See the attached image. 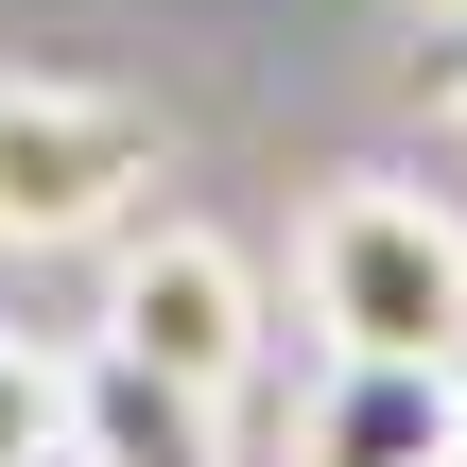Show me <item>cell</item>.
Segmentation results:
<instances>
[{"mask_svg":"<svg viewBox=\"0 0 467 467\" xmlns=\"http://www.w3.org/2000/svg\"><path fill=\"white\" fill-rule=\"evenodd\" d=\"M295 295H312V347L467 364V208L416 173H329V208L295 225Z\"/></svg>","mask_w":467,"mask_h":467,"instance_id":"cell-1","label":"cell"},{"mask_svg":"<svg viewBox=\"0 0 467 467\" xmlns=\"http://www.w3.org/2000/svg\"><path fill=\"white\" fill-rule=\"evenodd\" d=\"M156 191V121L69 69H0V260H87Z\"/></svg>","mask_w":467,"mask_h":467,"instance_id":"cell-2","label":"cell"},{"mask_svg":"<svg viewBox=\"0 0 467 467\" xmlns=\"http://www.w3.org/2000/svg\"><path fill=\"white\" fill-rule=\"evenodd\" d=\"M87 347L156 364V381H191V399H243V381H260V260H243L225 225H121Z\"/></svg>","mask_w":467,"mask_h":467,"instance_id":"cell-3","label":"cell"},{"mask_svg":"<svg viewBox=\"0 0 467 467\" xmlns=\"http://www.w3.org/2000/svg\"><path fill=\"white\" fill-rule=\"evenodd\" d=\"M467 364H399V347H329V381L295 399V467H451Z\"/></svg>","mask_w":467,"mask_h":467,"instance_id":"cell-4","label":"cell"},{"mask_svg":"<svg viewBox=\"0 0 467 467\" xmlns=\"http://www.w3.org/2000/svg\"><path fill=\"white\" fill-rule=\"evenodd\" d=\"M69 451L87 467H225V399L121 364V347H69Z\"/></svg>","mask_w":467,"mask_h":467,"instance_id":"cell-5","label":"cell"},{"mask_svg":"<svg viewBox=\"0 0 467 467\" xmlns=\"http://www.w3.org/2000/svg\"><path fill=\"white\" fill-rule=\"evenodd\" d=\"M35 451H69V347L0 329V467H35Z\"/></svg>","mask_w":467,"mask_h":467,"instance_id":"cell-6","label":"cell"},{"mask_svg":"<svg viewBox=\"0 0 467 467\" xmlns=\"http://www.w3.org/2000/svg\"><path fill=\"white\" fill-rule=\"evenodd\" d=\"M433 104L467 121V0H433Z\"/></svg>","mask_w":467,"mask_h":467,"instance_id":"cell-7","label":"cell"},{"mask_svg":"<svg viewBox=\"0 0 467 467\" xmlns=\"http://www.w3.org/2000/svg\"><path fill=\"white\" fill-rule=\"evenodd\" d=\"M35 467H87V451H35Z\"/></svg>","mask_w":467,"mask_h":467,"instance_id":"cell-8","label":"cell"},{"mask_svg":"<svg viewBox=\"0 0 467 467\" xmlns=\"http://www.w3.org/2000/svg\"><path fill=\"white\" fill-rule=\"evenodd\" d=\"M451 467H467V433H451Z\"/></svg>","mask_w":467,"mask_h":467,"instance_id":"cell-9","label":"cell"}]
</instances>
